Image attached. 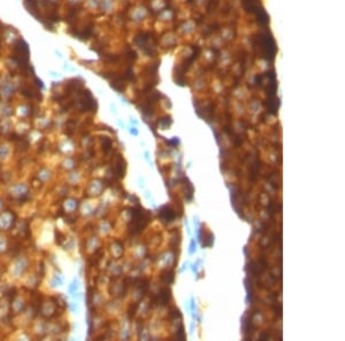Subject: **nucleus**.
I'll use <instances>...</instances> for the list:
<instances>
[{"mask_svg": "<svg viewBox=\"0 0 345 341\" xmlns=\"http://www.w3.org/2000/svg\"><path fill=\"white\" fill-rule=\"evenodd\" d=\"M256 20H258V23H259L260 25H262V27H267L268 25V23H269V15L267 14V12L265 11V8H260L259 11L256 12Z\"/></svg>", "mask_w": 345, "mask_h": 341, "instance_id": "423d86ee", "label": "nucleus"}, {"mask_svg": "<svg viewBox=\"0 0 345 341\" xmlns=\"http://www.w3.org/2000/svg\"><path fill=\"white\" fill-rule=\"evenodd\" d=\"M243 6L251 14H256L262 6L260 5V0H243Z\"/></svg>", "mask_w": 345, "mask_h": 341, "instance_id": "39448f33", "label": "nucleus"}, {"mask_svg": "<svg viewBox=\"0 0 345 341\" xmlns=\"http://www.w3.org/2000/svg\"><path fill=\"white\" fill-rule=\"evenodd\" d=\"M132 220H131V233H139L146 226L149 222V216L144 211L142 207H136L131 210Z\"/></svg>", "mask_w": 345, "mask_h": 341, "instance_id": "f03ea898", "label": "nucleus"}, {"mask_svg": "<svg viewBox=\"0 0 345 341\" xmlns=\"http://www.w3.org/2000/svg\"><path fill=\"white\" fill-rule=\"evenodd\" d=\"M130 132H132L134 135H137V131H136L135 129H132V130H130Z\"/></svg>", "mask_w": 345, "mask_h": 341, "instance_id": "f8f14e48", "label": "nucleus"}, {"mask_svg": "<svg viewBox=\"0 0 345 341\" xmlns=\"http://www.w3.org/2000/svg\"><path fill=\"white\" fill-rule=\"evenodd\" d=\"M160 217L166 223H170L176 218V213L171 207L165 206L160 209Z\"/></svg>", "mask_w": 345, "mask_h": 341, "instance_id": "20e7f679", "label": "nucleus"}, {"mask_svg": "<svg viewBox=\"0 0 345 341\" xmlns=\"http://www.w3.org/2000/svg\"><path fill=\"white\" fill-rule=\"evenodd\" d=\"M54 53L57 54V55H58V57H62V55H61V53H60V52H59V51L54 50Z\"/></svg>", "mask_w": 345, "mask_h": 341, "instance_id": "9b49d317", "label": "nucleus"}, {"mask_svg": "<svg viewBox=\"0 0 345 341\" xmlns=\"http://www.w3.org/2000/svg\"><path fill=\"white\" fill-rule=\"evenodd\" d=\"M170 299V289L169 288H162L159 294V302L161 306H166Z\"/></svg>", "mask_w": 345, "mask_h": 341, "instance_id": "0eeeda50", "label": "nucleus"}, {"mask_svg": "<svg viewBox=\"0 0 345 341\" xmlns=\"http://www.w3.org/2000/svg\"><path fill=\"white\" fill-rule=\"evenodd\" d=\"M256 46L258 47L260 57L266 61H273L277 54V46L274 37L269 30H265L258 33L254 40Z\"/></svg>", "mask_w": 345, "mask_h": 341, "instance_id": "f257e3e1", "label": "nucleus"}, {"mask_svg": "<svg viewBox=\"0 0 345 341\" xmlns=\"http://www.w3.org/2000/svg\"><path fill=\"white\" fill-rule=\"evenodd\" d=\"M116 172H118L119 177H123V174H124V163H123L122 159H119L118 163H116Z\"/></svg>", "mask_w": 345, "mask_h": 341, "instance_id": "1a4fd4ad", "label": "nucleus"}, {"mask_svg": "<svg viewBox=\"0 0 345 341\" xmlns=\"http://www.w3.org/2000/svg\"><path fill=\"white\" fill-rule=\"evenodd\" d=\"M161 280L164 281L165 284H171L174 281V274L171 271H166L165 274H161Z\"/></svg>", "mask_w": 345, "mask_h": 341, "instance_id": "6e6552de", "label": "nucleus"}, {"mask_svg": "<svg viewBox=\"0 0 345 341\" xmlns=\"http://www.w3.org/2000/svg\"><path fill=\"white\" fill-rule=\"evenodd\" d=\"M13 59L22 67H27L29 60V47L25 42L18 40L13 48Z\"/></svg>", "mask_w": 345, "mask_h": 341, "instance_id": "7ed1b4c3", "label": "nucleus"}, {"mask_svg": "<svg viewBox=\"0 0 345 341\" xmlns=\"http://www.w3.org/2000/svg\"><path fill=\"white\" fill-rule=\"evenodd\" d=\"M178 333H180V337H177L178 339H181V340H184V339H185V335H184V331H183V326L180 327V331H178Z\"/></svg>", "mask_w": 345, "mask_h": 341, "instance_id": "9d476101", "label": "nucleus"}]
</instances>
